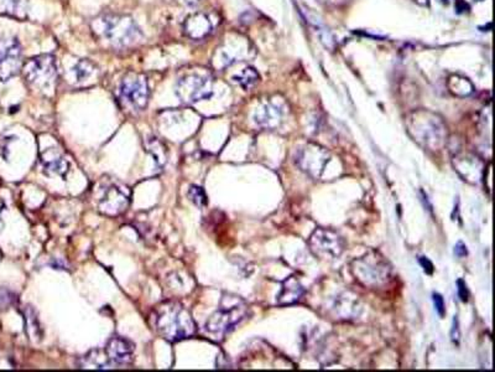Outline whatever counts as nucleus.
<instances>
[{
	"label": "nucleus",
	"mask_w": 495,
	"mask_h": 372,
	"mask_svg": "<svg viewBox=\"0 0 495 372\" xmlns=\"http://www.w3.org/2000/svg\"><path fill=\"white\" fill-rule=\"evenodd\" d=\"M155 328L163 339L177 343L196 333V323L191 313L180 303H163L155 312Z\"/></svg>",
	"instance_id": "nucleus-1"
},
{
	"label": "nucleus",
	"mask_w": 495,
	"mask_h": 372,
	"mask_svg": "<svg viewBox=\"0 0 495 372\" xmlns=\"http://www.w3.org/2000/svg\"><path fill=\"white\" fill-rule=\"evenodd\" d=\"M93 29L117 48H129L140 43L142 33L134 19L120 14H105L94 19Z\"/></svg>",
	"instance_id": "nucleus-2"
},
{
	"label": "nucleus",
	"mask_w": 495,
	"mask_h": 372,
	"mask_svg": "<svg viewBox=\"0 0 495 372\" xmlns=\"http://www.w3.org/2000/svg\"><path fill=\"white\" fill-rule=\"evenodd\" d=\"M408 131L415 142L424 148H441L446 139V127L442 120L431 112H418L408 118Z\"/></svg>",
	"instance_id": "nucleus-3"
},
{
	"label": "nucleus",
	"mask_w": 495,
	"mask_h": 372,
	"mask_svg": "<svg viewBox=\"0 0 495 372\" xmlns=\"http://www.w3.org/2000/svg\"><path fill=\"white\" fill-rule=\"evenodd\" d=\"M350 269L355 279L370 288H381L387 285L392 277V266L376 251L354 259Z\"/></svg>",
	"instance_id": "nucleus-4"
},
{
	"label": "nucleus",
	"mask_w": 495,
	"mask_h": 372,
	"mask_svg": "<svg viewBox=\"0 0 495 372\" xmlns=\"http://www.w3.org/2000/svg\"><path fill=\"white\" fill-rule=\"evenodd\" d=\"M248 315V306L237 296H224L217 312L206 323V330L213 335H226L242 323Z\"/></svg>",
	"instance_id": "nucleus-5"
},
{
	"label": "nucleus",
	"mask_w": 495,
	"mask_h": 372,
	"mask_svg": "<svg viewBox=\"0 0 495 372\" xmlns=\"http://www.w3.org/2000/svg\"><path fill=\"white\" fill-rule=\"evenodd\" d=\"M22 73L29 85L46 92L57 81V64L52 55L35 56L22 66Z\"/></svg>",
	"instance_id": "nucleus-6"
},
{
	"label": "nucleus",
	"mask_w": 495,
	"mask_h": 372,
	"mask_svg": "<svg viewBox=\"0 0 495 372\" xmlns=\"http://www.w3.org/2000/svg\"><path fill=\"white\" fill-rule=\"evenodd\" d=\"M119 96L121 102L131 110H145L150 99L147 77L133 72L126 75L120 83Z\"/></svg>",
	"instance_id": "nucleus-7"
},
{
	"label": "nucleus",
	"mask_w": 495,
	"mask_h": 372,
	"mask_svg": "<svg viewBox=\"0 0 495 372\" xmlns=\"http://www.w3.org/2000/svg\"><path fill=\"white\" fill-rule=\"evenodd\" d=\"M309 246L317 257L323 259H334L339 257L344 252L346 242L343 240L342 236L337 234L336 231L318 227L310 236Z\"/></svg>",
	"instance_id": "nucleus-8"
},
{
	"label": "nucleus",
	"mask_w": 495,
	"mask_h": 372,
	"mask_svg": "<svg viewBox=\"0 0 495 372\" xmlns=\"http://www.w3.org/2000/svg\"><path fill=\"white\" fill-rule=\"evenodd\" d=\"M176 94L181 102L187 104L198 103L213 96L211 77L202 75H189L182 77L176 83Z\"/></svg>",
	"instance_id": "nucleus-9"
},
{
	"label": "nucleus",
	"mask_w": 495,
	"mask_h": 372,
	"mask_svg": "<svg viewBox=\"0 0 495 372\" xmlns=\"http://www.w3.org/2000/svg\"><path fill=\"white\" fill-rule=\"evenodd\" d=\"M330 163V153L321 145L309 143L296 153V164L312 178H320Z\"/></svg>",
	"instance_id": "nucleus-10"
},
{
	"label": "nucleus",
	"mask_w": 495,
	"mask_h": 372,
	"mask_svg": "<svg viewBox=\"0 0 495 372\" xmlns=\"http://www.w3.org/2000/svg\"><path fill=\"white\" fill-rule=\"evenodd\" d=\"M22 69V46L17 38H0V80L8 81Z\"/></svg>",
	"instance_id": "nucleus-11"
},
{
	"label": "nucleus",
	"mask_w": 495,
	"mask_h": 372,
	"mask_svg": "<svg viewBox=\"0 0 495 372\" xmlns=\"http://www.w3.org/2000/svg\"><path fill=\"white\" fill-rule=\"evenodd\" d=\"M101 211L107 215H119L126 211L129 205V194L124 187L112 185L104 192L99 200Z\"/></svg>",
	"instance_id": "nucleus-12"
},
{
	"label": "nucleus",
	"mask_w": 495,
	"mask_h": 372,
	"mask_svg": "<svg viewBox=\"0 0 495 372\" xmlns=\"http://www.w3.org/2000/svg\"><path fill=\"white\" fill-rule=\"evenodd\" d=\"M105 352L113 364L126 365L133 360L134 345L123 336H113L105 346Z\"/></svg>",
	"instance_id": "nucleus-13"
},
{
	"label": "nucleus",
	"mask_w": 495,
	"mask_h": 372,
	"mask_svg": "<svg viewBox=\"0 0 495 372\" xmlns=\"http://www.w3.org/2000/svg\"><path fill=\"white\" fill-rule=\"evenodd\" d=\"M213 24L208 15L203 13L192 14L184 22V33L192 40H202L211 34Z\"/></svg>",
	"instance_id": "nucleus-14"
},
{
	"label": "nucleus",
	"mask_w": 495,
	"mask_h": 372,
	"mask_svg": "<svg viewBox=\"0 0 495 372\" xmlns=\"http://www.w3.org/2000/svg\"><path fill=\"white\" fill-rule=\"evenodd\" d=\"M254 121L258 126L274 129L280 126L283 121V110H280L278 103L275 102H264L256 108Z\"/></svg>",
	"instance_id": "nucleus-15"
},
{
	"label": "nucleus",
	"mask_w": 495,
	"mask_h": 372,
	"mask_svg": "<svg viewBox=\"0 0 495 372\" xmlns=\"http://www.w3.org/2000/svg\"><path fill=\"white\" fill-rule=\"evenodd\" d=\"M41 163L45 173L50 176H65L70 168V164L64 158V155L54 149H49L41 155Z\"/></svg>",
	"instance_id": "nucleus-16"
},
{
	"label": "nucleus",
	"mask_w": 495,
	"mask_h": 372,
	"mask_svg": "<svg viewBox=\"0 0 495 372\" xmlns=\"http://www.w3.org/2000/svg\"><path fill=\"white\" fill-rule=\"evenodd\" d=\"M302 294H304V287L300 283L299 279L295 276H291L283 280L276 301L279 306H290L299 301Z\"/></svg>",
	"instance_id": "nucleus-17"
},
{
	"label": "nucleus",
	"mask_w": 495,
	"mask_h": 372,
	"mask_svg": "<svg viewBox=\"0 0 495 372\" xmlns=\"http://www.w3.org/2000/svg\"><path fill=\"white\" fill-rule=\"evenodd\" d=\"M82 369H96V370H109L113 369V362L109 359L105 350H92L83 357Z\"/></svg>",
	"instance_id": "nucleus-18"
},
{
	"label": "nucleus",
	"mask_w": 495,
	"mask_h": 372,
	"mask_svg": "<svg viewBox=\"0 0 495 372\" xmlns=\"http://www.w3.org/2000/svg\"><path fill=\"white\" fill-rule=\"evenodd\" d=\"M25 330L30 339L35 343L43 339V329L40 327L38 315L33 308L27 307L25 309Z\"/></svg>",
	"instance_id": "nucleus-19"
},
{
	"label": "nucleus",
	"mask_w": 495,
	"mask_h": 372,
	"mask_svg": "<svg viewBox=\"0 0 495 372\" xmlns=\"http://www.w3.org/2000/svg\"><path fill=\"white\" fill-rule=\"evenodd\" d=\"M96 71V66L91 61L80 60L70 71V77L75 83H81L92 76Z\"/></svg>",
	"instance_id": "nucleus-20"
},
{
	"label": "nucleus",
	"mask_w": 495,
	"mask_h": 372,
	"mask_svg": "<svg viewBox=\"0 0 495 372\" xmlns=\"http://www.w3.org/2000/svg\"><path fill=\"white\" fill-rule=\"evenodd\" d=\"M27 0H0V9L13 17H24Z\"/></svg>",
	"instance_id": "nucleus-21"
},
{
	"label": "nucleus",
	"mask_w": 495,
	"mask_h": 372,
	"mask_svg": "<svg viewBox=\"0 0 495 372\" xmlns=\"http://www.w3.org/2000/svg\"><path fill=\"white\" fill-rule=\"evenodd\" d=\"M233 80L244 90H251L259 81V73L256 71V69L246 67L239 75L233 77Z\"/></svg>",
	"instance_id": "nucleus-22"
},
{
	"label": "nucleus",
	"mask_w": 495,
	"mask_h": 372,
	"mask_svg": "<svg viewBox=\"0 0 495 372\" xmlns=\"http://www.w3.org/2000/svg\"><path fill=\"white\" fill-rule=\"evenodd\" d=\"M450 90L457 96H468L473 92V86L464 77L453 76L450 78Z\"/></svg>",
	"instance_id": "nucleus-23"
},
{
	"label": "nucleus",
	"mask_w": 495,
	"mask_h": 372,
	"mask_svg": "<svg viewBox=\"0 0 495 372\" xmlns=\"http://www.w3.org/2000/svg\"><path fill=\"white\" fill-rule=\"evenodd\" d=\"M147 150L153 154L154 160H156V164L158 166H163L166 164V155L163 152V145L158 141V138H152L150 141H147Z\"/></svg>",
	"instance_id": "nucleus-24"
},
{
	"label": "nucleus",
	"mask_w": 495,
	"mask_h": 372,
	"mask_svg": "<svg viewBox=\"0 0 495 372\" xmlns=\"http://www.w3.org/2000/svg\"><path fill=\"white\" fill-rule=\"evenodd\" d=\"M189 199L198 208H203L207 205V196L201 186H191L189 190Z\"/></svg>",
	"instance_id": "nucleus-25"
},
{
	"label": "nucleus",
	"mask_w": 495,
	"mask_h": 372,
	"mask_svg": "<svg viewBox=\"0 0 495 372\" xmlns=\"http://www.w3.org/2000/svg\"><path fill=\"white\" fill-rule=\"evenodd\" d=\"M15 298L9 290L0 289V310H6L14 304Z\"/></svg>",
	"instance_id": "nucleus-26"
},
{
	"label": "nucleus",
	"mask_w": 495,
	"mask_h": 372,
	"mask_svg": "<svg viewBox=\"0 0 495 372\" xmlns=\"http://www.w3.org/2000/svg\"><path fill=\"white\" fill-rule=\"evenodd\" d=\"M432 299H434V304H435L436 312L440 314V317H443L446 313V306H445V301H443L441 294L434 293Z\"/></svg>",
	"instance_id": "nucleus-27"
},
{
	"label": "nucleus",
	"mask_w": 495,
	"mask_h": 372,
	"mask_svg": "<svg viewBox=\"0 0 495 372\" xmlns=\"http://www.w3.org/2000/svg\"><path fill=\"white\" fill-rule=\"evenodd\" d=\"M457 290L459 299H461L463 303L468 301V289H467V285H466V282H464L463 279H458Z\"/></svg>",
	"instance_id": "nucleus-28"
},
{
	"label": "nucleus",
	"mask_w": 495,
	"mask_h": 372,
	"mask_svg": "<svg viewBox=\"0 0 495 372\" xmlns=\"http://www.w3.org/2000/svg\"><path fill=\"white\" fill-rule=\"evenodd\" d=\"M451 338L453 343H459L461 333H459V324H458L457 317H453V325H452Z\"/></svg>",
	"instance_id": "nucleus-29"
},
{
	"label": "nucleus",
	"mask_w": 495,
	"mask_h": 372,
	"mask_svg": "<svg viewBox=\"0 0 495 372\" xmlns=\"http://www.w3.org/2000/svg\"><path fill=\"white\" fill-rule=\"evenodd\" d=\"M420 264H421V267L424 269V272L427 274H432L434 273V264H432V262H431L430 259L429 258L426 257H420Z\"/></svg>",
	"instance_id": "nucleus-30"
},
{
	"label": "nucleus",
	"mask_w": 495,
	"mask_h": 372,
	"mask_svg": "<svg viewBox=\"0 0 495 372\" xmlns=\"http://www.w3.org/2000/svg\"><path fill=\"white\" fill-rule=\"evenodd\" d=\"M455 255L457 256L458 258L466 257L468 255V251H467V247L463 243V242H458L456 247H455Z\"/></svg>",
	"instance_id": "nucleus-31"
},
{
	"label": "nucleus",
	"mask_w": 495,
	"mask_h": 372,
	"mask_svg": "<svg viewBox=\"0 0 495 372\" xmlns=\"http://www.w3.org/2000/svg\"><path fill=\"white\" fill-rule=\"evenodd\" d=\"M187 6H196L197 3H200L201 0H184Z\"/></svg>",
	"instance_id": "nucleus-32"
},
{
	"label": "nucleus",
	"mask_w": 495,
	"mask_h": 372,
	"mask_svg": "<svg viewBox=\"0 0 495 372\" xmlns=\"http://www.w3.org/2000/svg\"><path fill=\"white\" fill-rule=\"evenodd\" d=\"M0 259H1V252H0Z\"/></svg>",
	"instance_id": "nucleus-33"
}]
</instances>
